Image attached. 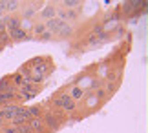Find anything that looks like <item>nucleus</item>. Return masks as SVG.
Segmentation results:
<instances>
[{
    "instance_id": "nucleus-7",
    "label": "nucleus",
    "mask_w": 148,
    "mask_h": 133,
    "mask_svg": "<svg viewBox=\"0 0 148 133\" xmlns=\"http://www.w3.org/2000/svg\"><path fill=\"white\" fill-rule=\"evenodd\" d=\"M27 126H29V130H31V131H40V130L44 128V122H42V120L37 117V119H31Z\"/></svg>"
},
{
    "instance_id": "nucleus-18",
    "label": "nucleus",
    "mask_w": 148,
    "mask_h": 133,
    "mask_svg": "<svg viewBox=\"0 0 148 133\" xmlns=\"http://www.w3.org/2000/svg\"><path fill=\"white\" fill-rule=\"evenodd\" d=\"M31 130H29V126L27 124H22V126H16L15 128V133H29Z\"/></svg>"
},
{
    "instance_id": "nucleus-11",
    "label": "nucleus",
    "mask_w": 148,
    "mask_h": 133,
    "mask_svg": "<svg viewBox=\"0 0 148 133\" xmlns=\"http://www.w3.org/2000/svg\"><path fill=\"white\" fill-rule=\"evenodd\" d=\"M26 111H27V117H33V119H37L38 117V113H40V109H38V106H31V108H26Z\"/></svg>"
},
{
    "instance_id": "nucleus-4",
    "label": "nucleus",
    "mask_w": 148,
    "mask_h": 133,
    "mask_svg": "<svg viewBox=\"0 0 148 133\" xmlns=\"http://www.w3.org/2000/svg\"><path fill=\"white\" fill-rule=\"evenodd\" d=\"M42 4H33L31 8H27L26 11H24V20H29V18H33L37 13H38V8H40Z\"/></svg>"
},
{
    "instance_id": "nucleus-15",
    "label": "nucleus",
    "mask_w": 148,
    "mask_h": 133,
    "mask_svg": "<svg viewBox=\"0 0 148 133\" xmlns=\"http://www.w3.org/2000/svg\"><path fill=\"white\" fill-rule=\"evenodd\" d=\"M20 2H5V13H9V11H15V9H18L20 8Z\"/></svg>"
},
{
    "instance_id": "nucleus-21",
    "label": "nucleus",
    "mask_w": 148,
    "mask_h": 133,
    "mask_svg": "<svg viewBox=\"0 0 148 133\" xmlns=\"http://www.w3.org/2000/svg\"><path fill=\"white\" fill-rule=\"evenodd\" d=\"M15 84H22V77H20V75H16V77H15Z\"/></svg>"
},
{
    "instance_id": "nucleus-6",
    "label": "nucleus",
    "mask_w": 148,
    "mask_h": 133,
    "mask_svg": "<svg viewBox=\"0 0 148 133\" xmlns=\"http://www.w3.org/2000/svg\"><path fill=\"white\" fill-rule=\"evenodd\" d=\"M62 108L64 109H68V111H73L75 109V100H71V97L70 95H62Z\"/></svg>"
},
{
    "instance_id": "nucleus-1",
    "label": "nucleus",
    "mask_w": 148,
    "mask_h": 133,
    "mask_svg": "<svg viewBox=\"0 0 148 133\" xmlns=\"http://www.w3.org/2000/svg\"><path fill=\"white\" fill-rule=\"evenodd\" d=\"M0 115H2L4 119H13L16 117V115H27L26 111V108H22V106H15V104H11V106H5L2 111H0Z\"/></svg>"
},
{
    "instance_id": "nucleus-13",
    "label": "nucleus",
    "mask_w": 148,
    "mask_h": 133,
    "mask_svg": "<svg viewBox=\"0 0 148 133\" xmlns=\"http://www.w3.org/2000/svg\"><path fill=\"white\" fill-rule=\"evenodd\" d=\"M22 93H29V95H35L37 93V88H33V84H24L22 86Z\"/></svg>"
},
{
    "instance_id": "nucleus-20",
    "label": "nucleus",
    "mask_w": 148,
    "mask_h": 133,
    "mask_svg": "<svg viewBox=\"0 0 148 133\" xmlns=\"http://www.w3.org/2000/svg\"><path fill=\"white\" fill-rule=\"evenodd\" d=\"M38 38H40V40H51V38H53V35H51L49 31H46V33H42Z\"/></svg>"
},
{
    "instance_id": "nucleus-22",
    "label": "nucleus",
    "mask_w": 148,
    "mask_h": 133,
    "mask_svg": "<svg viewBox=\"0 0 148 133\" xmlns=\"http://www.w3.org/2000/svg\"><path fill=\"white\" fill-rule=\"evenodd\" d=\"M97 95H99V97H104V95H106V91H104V89H99V91H97Z\"/></svg>"
},
{
    "instance_id": "nucleus-8",
    "label": "nucleus",
    "mask_w": 148,
    "mask_h": 133,
    "mask_svg": "<svg viewBox=\"0 0 148 133\" xmlns=\"http://www.w3.org/2000/svg\"><path fill=\"white\" fill-rule=\"evenodd\" d=\"M13 97H15V89L2 91V93H0V104H8L9 100H13Z\"/></svg>"
},
{
    "instance_id": "nucleus-2",
    "label": "nucleus",
    "mask_w": 148,
    "mask_h": 133,
    "mask_svg": "<svg viewBox=\"0 0 148 133\" xmlns=\"http://www.w3.org/2000/svg\"><path fill=\"white\" fill-rule=\"evenodd\" d=\"M57 13H59V20H62V22L71 20V18H75V16H77V13L73 9H60V11H57Z\"/></svg>"
},
{
    "instance_id": "nucleus-14",
    "label": "nucleus",
    "mask_w": 148,
    "mask_h": 133,
    "mask_svg": "<svg viewBox=\"0 0 148 133\" xmlns=\"http://www.w3.org/2000/svg\"><path fill=\"white\" fill-rule=\"evenodd\" d=\"M62 5H64L66 9H73V8H79V5H81V2H77V0H64V2H62Z\"/></svg>"
},
{
    "instance_id": "nucleus-12",
    "label": "nucleus",
    "mask_w": 148,
    "mask_h": 133,
    "mask_svg": "<svg viewBox=\"0 0 148 133\" xmlns=\"http://www.w3.org/2000/svg\"><path fill=\"white\" fill-rule=\"evenodd\" d=\"M46 124L49 126L51 130H55L57 126H59V122H57V119L53 117V115H46Z\"/></svg>"
},
{
    "instance_id": "nucleus-23",
    "label": "nucleus",
    "mask_w": 148,
    "mask_h": 133,
    "mask_svg": "<svg viewBox=\"0 0 148 133\" xmlns=\"http://www.w3.org/2000/svg\"><path fill=\"white\" fill-rule=\"evenodd\" d=\"M4 124V117H2V115H0V126H2Z\"/></svg>"
},
{
    "instance_id": "nucleus-9",
    "label": "nucleus",
    "mask_w": 148,
    "mask_h": 133,
    "mask_svg": "<svg viewBox=\"0 0 148 133\" xmlns=\"http://www.w3.org/2000/svg\"><path fill=\"white\" fill-rule=\"evenodd\" d=\"M55 13H57V11H55V8H53V5H46V8H44L42 9V18H46V20H49V18H53V16H55Z\"/></svg>"
},
{
    "instance_id": "nucleus-16",
    "label": "nucleus",
    "mask_w": 148,
    "mask_h": 133,
    "mask_svg": "<svg viewBox=\"0 0 148 133\" xmlns=\"http://www.w3.org/2000/svg\"><path fill=\"white\" fill-rule=\"evenodd\" d=\"M33 31H35L37 37H40L42 33H46V26H44V24H37V26H33Z\"/></svg>"
},
{
    "instance_id": "nucleus-26",
    "label": "nucleus",
    "mask_w": 148,
    "mask_h": 133,
    "mask_svg": "<svg viewBox=\"0 0 148 133\" xmlns=\"http://www.w3.org/2000/svg\"><path fill=\"white\" fill-rule=\"evenodd\" d=\"M0 16H2V15H0Z\"/></svg>"
},
{
    "instance_id": "nucleus-19",
    "label": "nucleus",
    "mask_w": 148,
    "mask_h": 133,
    "mask_svg": "<svg viewBox=\"0 0 148 133\" xmlns=\"http://www.w3.org/2000/svg\"><path fill=\"white\" fill-rule=\"evenodd\" d=\"M9 89H13V88L8 86V80H0V93H2V91H9Z\"/></svg>"
},
{
    "instance_id": "nucleus-25",
    "label": "nucleus",
    "mask_w": 148,
    "mask_h": 133,
    "mask_svg": "<svg viewBox=\"0 0 148 133\" xmlns=\"http://www.w3.org/2000/svg\"><path fill=\"white\" fill-rule=\"evenodd\" d=\"M0 111H2V109H0Z\"/></svg>"
},
{
    "instance_id": "nucleus-5",
    "label": "nucleus",
    "mask_w": 148,
    "mask_h": 133,
    "mask_svg": "<svg viewBox=\"0 0 148 133\" xmlns=\"http://www.w3.org/2000/svg\"><path fill=\"white\" fill-rule=\"evenodd\" d=\"M73 29H71V26L70 24H68V22H62L60 20V26H59V33H57V35H59V37H68V35H70Z\"/></svg>"
},
{
    "instance_id": "nucleus-10",
    "label": "nucleus",
    "mask_w": 148,
    "mask_h": 133,
    "mask_svg": "<svg viewBox=\"0 0 148 133\" xmlns=\"http://www.w3.org/2000/svg\"><path fill=\"white\" fill-rule=\"evenodd\" d=\"M27 119H29L27 115H16V117H13V119H11V122H13L15 126H22V124H24Z\"/></svg>"
},
{
    "instance_id": "nucleus-3",
    "label": "nucleus",
    "mask_w": 148,
    "mask_h": 133,
    "mask_svg": "<svg viewBox=\"0 0 148 133\" xmlns=\"http://www.w3.org/2000/svg\"><path fill=\"white\" fill-rule=\"evenodd\" d=\"M8 35H9L11 40H24V38H29V37L26 35V31H22L20 27H18V29H13V31H8Z\"/></svg>"
},
{
    "instance_id": "nucleus-24",
    "label": "nucleus",
    "mask_w": 148,
    "mask_h": 133,
    "mask_svg": "<svg viewBox=\"0 0 148 133\" xmlns=\"http://www.w3.org/2000/svg\"><path fill=\"white\" fill-rule=\"evenodd\" d=\"M5 133H15V130H8V131H5Z\"/></svg>"
},
{
    "instance_id": "nucleus-17",
    "label": "nucleus",
    "mask_w": 148,
    "mask_h": 133,
    "mask_svg": "<svg viewBox=\"0 0 148 133\" xmlns=\"http://www.w3.org/2000/svg\"><path fill=\"white\" fill-rule=\"evenodd\" d=\"M81 97H82V89L81 88H75L71 91V100H79Z\"/></svg>"
}]
</instances>
